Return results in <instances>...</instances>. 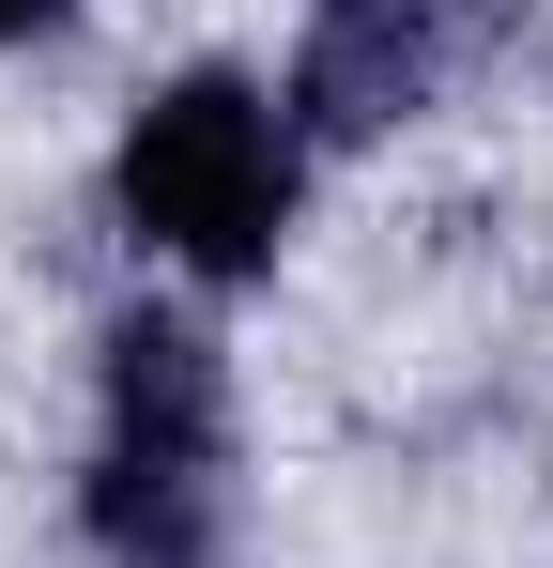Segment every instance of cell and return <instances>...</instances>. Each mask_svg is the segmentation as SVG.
Instances as JSON below:
<instances>
[{
    "label": "cell",
    "instance_id": "cell-3",
    "mask_svg": "<svg viewBox=\"0 0 553 568\" xmlns=\"http://www.w3.org/2000/svg\"><path fill=\"white\" fill-rule=\"evenodd\" d=\"M108 446H154V462H215L231 446V384H215V338L200 323H123L108 338Z\"/></svg>",
    "mask_w": 553,
    "mask_h": 568
},
{
    "label": "cell",
    "instance_id": "cell-1",
    "mask_svg": "<svg viewBox=\"0 0 553 568\" xmlns=\"http://www.w3.org/2000/svg\"><path fill=\"white\" fill-rule=\"evenodd\" d=\"M123 215L200 262V277H262L276 231H292V139L247 78H170L123 139Z\"/></svg>",
    "mask_w": 553,
    "mask_h": 568
},
{
    "label": "cell",
    "instance_id": "cell-2",
    "mask_svg": "<svg viewBox=\"0 0 553 568\" xmlns=\"http://www.w3.org/2000/svg\"><path fill=\"white\" fill-rule=\"evenodd\" d=\"M415 93H431V16H415V0H323L308 62H292L308 139H384Z\"/></svg>",
    "mask_w": 553,
    "mask_h": 568
},
{
    "label": "cell",
    "instance_id": "cell-5",
    "mask_svg": "<svg viewBox=\"0 0 553 568\" xmlns=\"http://www.w3.org/2000/svg\"><path fill=\"white\" fill-rule=\"evenodd\" d=\"M16 31H62V0H0V47H16Z\"/></svg>",
    "mask_w": 553,
    "mask_h": 568
},
{
    "label": "cell",
    "instance_id": "cell-4",
    "mask_svg": "<svg viewBox=\"0 0 553 568\" xmlns=\"http://www.w3.org/2000/svg\"><path fill=\"white\" fill-rule=\"evenodd\" d=\"M92 538H108V568H215V462L108 446L92 462Z\"/></svg>",
    "mask_w": 553,
    "mask_h": 568
}]
</instances>
